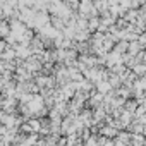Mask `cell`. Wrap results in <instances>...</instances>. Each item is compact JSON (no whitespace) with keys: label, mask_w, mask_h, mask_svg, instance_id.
Returning <instances> with one entry per match:
<instances>
[{"label":"cell","mask_w":146,"mask_h":146,"mask_svg":"<svg viewBox=\"0 0 146 146\" xmlns=\"http://www.w3.org/2000/svg\"><path fill=\"white\" fill-rule=\"evenodd\" d=\"M131 146H144L146 144V137L143 134H131Z\"/></svg>","instance_id":"obj_1"},{"label":"cell","mask_w":146,"mask_h":146,"mask_svg":"<svg viewBox=\"0 0 146 146\" xmlns=\"http://www.w3.org/2000/svg\"><path fill=\"white\" fill-rule=\"evenodd\" d=\"M143 52V48H141V45L137 43V41H131L129 43V48H127V55H131V57H136L137 53H141Z\"/></svg>","instance_id":"obj_2"},{"label":"cell","mask_w":146,"mask_h":146,"mask_svg":"<svg viewBox=\"0 0 146 146\" xmlns=\"http://www.w3.org/2000/svg\"><path fill=\"white\" fill-rule=\"evenodd\" d=\"M127 48H129V43L127 41H117L115 46H113V52L119 53V55H125L127 53Z\"/></svg>","instance_id":"obj_3"},{"label":"cell","mask_w":146,"mask_h":146,"mask_svg":"<svg viewBox=\"0 0 146 146\" xmlns=\"http://www.w3.org/2000/svg\"><path fill=\"white\" fill-rule=\"evenodd\" d=\"M115 141L124 143V144H129V143H131V132H127V131H120V132L117 134Z\"/></svg>","instance_id":"obj_4"},{"label":"cell","mask_w":146,"mask_h":146,"mask_svg":"<svg viewBox=\"0 0 146 146\" xmlns=\"http://www.w3.org/2000/svg\"><path fill=\"white\" fill-rule=\"evenodd\" d=\"M136 108H137V102H136V100H125V103H124V110L134 113Z\"/></svg>","instance_id":"obj_5"},{"label":"cell","mask_w":146,"mask_h":146,"mask_svg":"<svg viewBox=\"0 0 146 146\" xmlns=\"http://www.w3.org/2000/svg\"><path fill=\"white\" fill-rule=\"evenodd\" d=\"M115 139H108V137H103V136H98V146H113Z\"/></svg>","instance_id":"obj_6"}]
</instances>
